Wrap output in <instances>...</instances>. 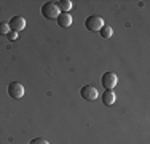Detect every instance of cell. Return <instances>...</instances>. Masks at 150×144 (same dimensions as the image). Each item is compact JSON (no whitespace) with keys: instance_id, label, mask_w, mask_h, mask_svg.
I'll use <instances>...</instances> for the list:
<instances>
[{"instance_id":"3","label":"cell","mask_w":150,"mask_h":144,"mask_svg":"<svg viewBox=\"0 0 150 144\" xmlns=\"http://www.w3.org/2000/svg\"><path fill=\"white\" fill-rule=\"evenodd\" d=\"M101 83L105 90H113L115 85L118 83V77H117V74H113V72H105L101 77Z\"/></svg>"},{"instance_id":"6","label":"cell","mask_w":150,"mask_h":144,"mask_svg":"<svg viewBox=\"0 0 150 144\" xmlns=\"http://www.w3.org/2000/svg\"><path fill=\"white\" fill-rule=\"evenodd\" d=\"M10 31H15V32H21L23 29H26V19L23 16H13L8 23Z\"/></svg>"},{"instance_id":"12","label":"cell","mask_w":150,"mask_h":144,"mask_svg":"<svg viewBox=\"0 0 150 144\" xmlns=\"http://www.w3.org/2000/svg\"><path fill=\"white\" fill-rule=\"evenodd\" d=\"M30 144H50L48 141H46L45 138H34L30 141Z\"/></svg>"},{"instance_id":"5","label":"cell","mask_w":150,"mask_h":144,"mask_svg":"<svg viewBox=\"0 0 150 144\" xmlns=\"http://www.w3.org/2000/svg\"><path fill=\"white\" fill-rule=\"evenodd\" d=\"M8 95L11 96V98L15 99H19L24 96V86L23 83H19V82H11V83L8 85Z\"/></svg>"},{"instance_id":"8","label":"cell","mask_w":150,"mask_h":144,"mask_svg":"<svg viewBox=\"0 0 150 144\" xmlns=\"http://www.w3.org/2000/svg\"><path fill=\"white\" fill-rule=\"evenodd\" d=\"M115 93L112 91V90H105L104 93H102V103H104V106H112V104H115Z\"/></svg>"},{"instance_id":"9","label":"cell","mask_w":150,"mask_h":144,"mask_svg":"<svg viewBox=\"0 0 150 144\" xmlns=\"http://www.w3.org/2000/svg\"><path fill=\"white\" fill-rule=\"evenodd\" d=\"M54 3L61 13H69V10L72 8V2L70 0H61V2H54Z\"/></svg>"},{"instance_id":"2","label":"cell","mask_w":150,"mask_h":144,"mask_svg":"<svg viewBox=\"0 0 150 144\" xmlns=\"http://www.w3.org/2000/svg\"><path fill=\"white\" fill-rule=\"evenodd\" d=\"M59 10L56 6L54 2H46L42 5V16H45L46 19H56L59 16Z\"/></svg>"},{"instance_id":"7","label":"cell","mask_w":150,"mask_h":144,"mask_svg":"<svg viewBox=\"0 0 150 144\" xmlns=\"http://www.w3.org/2000/svg\"><path fill=\"white\" fill-rule=\"evenodd\" d=\"M56 21H58V26L64 27V29L72 26V16H70L69 13H59V16L56 18Z\"/></svg>"},{"instance_id":"10","label":"cell","mask_w":150,"mask_h":144,"mask_svg":"<svg viewBox=\"0 0 150 144\" xmlns=\"http://www.w3.org/2000/svg\"><path fill=\"white\" fill-rule=\"evenodd\" d=\"M99 34H101L102 38H110V37H112V34H113V31H112V27H110V26H105V24H104V27L99 31Z\"/></svg>"},{"instance_id":"13","label":"cell","mask_w":150,"mask_h":144,"mask_svg":"<svg viewBox=\"0 0 150 144\" xmlns=\"http://www.w3.org/2000/svg\"><path fill=\"white\" fill-rule=\"evenodd\" d=\"M8 38H10V40H16V38H18V32H15V31H10L8 32Z\"/></svg>"},{"instance_id":"1","label":"cell","mask_w":150,"mask_h":144,"mask_svg":"<svg viewBox=\"0 0 150 144\" xmlns=\"http://www.w3.org/2000/svg\"><path fill=\"white\" fill-rule=\"evenodd\" d=\"M85 27L88 31H93V32H99L102 27H104V19L98 14H93V16H88L85 19Z\"/></svg>"},{"instance_id":"4","label":"cell","mask_w":150,"mask_h":144,"mask_svg":"<svg viewBox=\"0 0 150 144\" xmlns=\"http://www.w3.org/2000/svg\"><path fill=\"white\" fill-rule=\"evenodd\" d=\"M80 95H81V98L86 99V101H94V99H98L99 93H98V88H96V86L85 85V86H81Z\"/></svg>"},{"instance_id":"11","label":"cell","mask_w":150,"mask_h":144,"mask_svg":"<svg viewBox=\"0 0 150 144\" xmlns=\"http://www.w3.org/2000/svg\"><path fill=\"white\" fill-rule=\"evenodd\" d=\"M8 32H10L8 23H0V34H2V35H8Z\"/></svg>"}]
</instances>
